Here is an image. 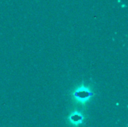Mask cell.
<instances>
[{
    "instance_id": "6da1fadb",
    "label": "cell",
    "mask_w": 128,
    "mask_h": 127,
    "mask_svg": "<svg viewBox=\"0 0 128 127\" xmlns=\"http://www.w3.org/2000/svg\"><path fill=\"white\" fill-rule=\"evenodd\" d=\"M93 94H94L90 91L87 87L85 86H81L78 88L74 93V96L75 97V98L81 103L86 102L91 97L93 96Z\"/></svg>"
},
{
    "instance_id": "7a4b0ae2",
    "label": "cell",
    "mask_w": 128,
    "mask_h": 127,
    "mask_svg": "<svg viewBox=\"0 0 128 127\" xmlns=\"http://www.w3.org/2000/svg\"><path fill=\"white\" fill-rule=\"evenodd\" d=\"M83 118L81 116V115L78 112H74L73 113L70 117V120L71 121L72 124H75V125H78L82 123V121Z\"/></svg>"
}]
</instances>
